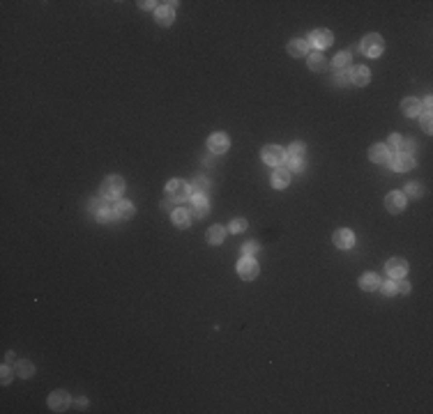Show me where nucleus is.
<instances>
[{
    "instance_id": "393cba45",
    "label": "nucleus",
    "mask_w": 433,
    "mask_h": 414,
    "mask_svg": "<svg viewBox=\"0 0 433 414\" xmlns=\"http://www.w3.org/2000/svg\"><path fill=\"white\" fill-rule=\"evenodd\" d=\"M208 186H210V182L205 177H196L194 182L189 184V189H191V196H205L208 194Z\"/></svg>"
},
{
    "instance_id": "c756f323",
    "label": "nucleus",
    "mask_w": 433,
    "mask_h": 414,
    "mask_svg": "<svg viewBox=\"0 0 433 414\" xmlns=\"http://www.w3.org/2000/svg\"><path fill=\"white\" fill-rule=\"evenodd\" d=\"M332 65H334V69H344V67H348V65H350V53H348V51H341V53H339V55L334 58V62H332Z\"/></svg>"
},
{
    "instance_id": "9d476101",
    "label": "nucleus",
    "mask_w": 433,
    "mask_h": 414,
    "mask_svg": "<svg viewBox=\"0 0 433 414\" xmlns=\"http://www.w3.org/2000/svg\"><path fill=\"white\" fill-rule=\"evenodd\" d=\"M71 403V398L67 391H53L51 396H49V407L53 410V412H62V410H67Z\"/></svg>"
},
{
    "instance_id": "4468645a",
    "label": "nucleus",
    "mask_w": 433,
    "mask_h": 414,
    "mask_svg": "<svg viewBox=\"0 0 433 414\" xmlns=\"http://www.w3.org/2000/svg\"><path fill=\"white\" fill-rule=\"evenodd\" d=\"M413 166H415V159L413 157H401V154L389 157V168L397 170V173H406V170H410Z\"/></svg>"
},
{
    "instance_id": "f704fd0d",
    "label": "nucleus",
    "mask_w": 433,
    "mask_h": 414,
    "mask_svg": "<svg viewBox=\"0 0 433 414\" xmlns=\"http://www.w3.org/2000/svg\"><path fill=\"white\" fill-rule=\"evenodd\" d=\"M258 253V244L256 242H247L242 244V258H254Z\"/></svg>"
},
{
    "instance_id": "bb28decb",
    "label": "nucleus",
    "mask_w": 433,
    "mask_h": 414,
    "mask_svg": "<svg viewBox=\"0 0 433 414\" xmlns=\"http://www.w3.org/2000/svg\"><path fill=\"white\" fill-rule=\"evenodd\" d=\"M325 67H327L325 55H323V53H311V55H309V69H313V71H323Z\"/></svg>"
},
{
    "instance_id": "2f4dec72",
    "label": "nucleus",
    "mask_w": 433,
    "mask_h": 414,
    "mask_svg": "<svg viewBox=\"0 0 433 414\" xmlns=\"http://www.w3.org/2000/svg\"><path fill=\"white\" fill-rule=\"evenodd\" d=\"M378 288L382 290L385 297H394V295H397V281H382Z\"/></svg>"
},
{
    "instance_id": "5701e85b",
    "label": "nucleus",
    "mask_w": 433,
    "mask_h": 414,
    "mask_svg": "<svg viewBox=\"0 0 433 414\" xmlns=\"http://www.w3.org/2000/svg\"><path fill=\"white\" fill-rule=\"evenodd\" d=\"M14 373H17L18 378H33V375H35V366H33V362H26V359H21V362L17 364V370H14Z\"/></svg>"
},
{
    "instance_id": "20e7f679",
    "label": "nucleus",
    "mask_w": 433,
    "mask_h": 414,
    "mask_svg": "<svg viewBox=\"0 0 433 414\" xmlns=\"http://www.w3.org/2000/svg\"><path fill=\"white\" fill-rule=\"evenodd\" d=\"M332 42H334V35L329 30H325V28H318V30H311L309 33V46H316L318 51L329 49Z\"/></svg>"
},
{
    "instance_id": "1a4fd4ad",
    "label": "nucleus",
    "mask_w": 433,
    "mask_h": 414,
    "mask_svg": "<svg viewBox=\"0 0 433 414\" xmlns=\"http://www.w3.org/2000/svg\"><path fill=\"white\" fill-rule=\"evenodd\" d=\"M385 207H387V212H392V214H401V212L406 210V196L401 194V191H392V194H387V198H385Z\"/></svg>"
},
{
    "instance_id": "37998d69",
    "label": "nucleus",
    "mask_w": 433,
    "mask_h": 414,
    "mask_svg": "<svg viewBox=\"0 0 433 414\" xmlns=\"http://www.w3.org/2000/svg\"><path fill=\"white\" fill-rule=\"evenodd\" d=\"M422 127H424L426 133H431V115H424V122H422Z\"/></svg>"
},
{
    "instance_id": "6e6552de",
    "label": "nucleus",
    "mask_w": 433,
    "mask_h": 414,
    "mask_svg": "<svg viewBox=\"0 0 433 414\" xmlns=\"http://www.w3.org/2000/svg\"><path fill=\"white\" fill-rule=\"evenodd\" d=\"M228 145H230V141H228V136H226L224 132H217V133H212V136L208 138V148H210L212 154H224V152L228 150Z\"/></svg>"
},
{
    "instance_id": "0eeeda50",
    "label": "nucleus",
    "mask_w": 433,
    "mask_h": 414,
    "mask_svg": "<svg viewBox=\"0 0 433 414\" xmlns=\"http://www.w3.org/2000/svg\"><path fill=\"white\" fill-rule=\"evenodd\" d=\"M385 272H387L389 279H403L408 274V263L403 258H389L387 265H385Z\"/></svg>"
},
{
    "instance_id": "ea45409f",
    "label": "nucleus",
    "mask_w": 433,
    "mask_h": 414,
    "mask_svg": "<svg viewBox=\"0 0 433 414\" xmlns=\"http://www.w3.org/2000/svg\"><path fill=\"white\" fill-rule=\"evenodd\" d=\"M12 382V370H9V364L2 366V384H9Z\"/></svg>"
},
{
    "instance_id": "2eb2a0df",
    "label": "nucleus",
    "mask_w": 433,
    "mask_h": 414,
    "mask_svg": "<svg viewBox=\"0 0 433 414\" xmlns=\"http://www.w3.org/2000/svg\"><path fill=\"white\" fill-rule=\"evenodd\" d=\"M369 81H371V71L366 69L364 65H357V67L350 69V83H355V85H366Z\"/></svg>"
},
{
    "instance_id": "f03ea898",
    "label": "nucleus",
    "mask_w": 433,
    "mask_h": 414,
    "mask_svg": "<svg viewBox=\"0 0 433 414\" xmlns=\"http://www.w3.org/2000/svg\"><path fill=\"white\" fill-rule=\"evenodd\" d=\"M166 196L171 200H175V203H182V200H187L191 196V189H189L185 180H171L166 184Z\"/></svg>"
},
{
    "instance_id": "c9c22d12",
    "label": "nucleus",
    "mask_w": 433,
    "mask_h": 414,
    "mask_svg": "<svg viewBox=\"0 0 433 414\" xmlns=\"http://www.w3.org/2000/svg\"><path fill=\"white\" fill-rule=\"evenodd\" d=\"M403 196H408V198H419V196H422V186L417 184V182H410V184H406V194Z\"/></svg>"
},
{
    "instance_id": "79ce46f5",
    "label": "nucleus",
    "mask_w": 433,
    "mask_h": 414,
    "mask_svg": "<svg viewBox=\"0 0 433 414\" xmlns=\"http://www.w3.org/2000/svg\"><path fill=\"white\" fill-rule=\"evenodd\" d=\"M431 108H433V99H431V97H426V99H424V104H422V111H424L426 115H431Z\"/></svg>"
},
{
    "instance_id": "39448f33",
    "label": "nucleus",
    "mask_w": 433,
    "mask_h": 414,
    "mask_svg": "<svg viewBox=\"0 0 433 414\" xmlns=\"http://www.w3.org/2000/svg\"><path fill=\"white\" fill-rule=\"evenodd\" d=\"M258 263L254 260V258H242L238 263V274H240V279L242 281H254L258 276Z\"/></svg>"
},
{
    "instance_id": "473e14b6",
    "label": "nucleus",
    "mask_w": 433,
    "mask_h": 414,
    "mask_svg": "<svg viewBox=\"0 0 433 414\" xmlns=\"http://www.w3.org/2000/svg\"><path fill=\"white\" fill-rule=\"evenodd\" d=\"M102 207H106V198H90L88 200V212L97 214Z\"/></svg>"
},
{
    "instance_id": "423d86ee",
    "label": "nucleus",
    "mask_w": 433,
    "mask_h": 414,
    "mask_svg": "<svg viewBox=\"0 0 433 414\" xmlns=\"http://www.w3.org/2000/svg\"><path fill=\"white\" fill-rule=\"evenodd\" d=\"M283 159H286V150L279 145H265L263 148V161L267 166H281Z\"/></svg>"
},
{
    "instance_id": "4be33fe9",
    "label": "nucleus",
    "mask_w": 433,
    "mask_h": 414,
    "mask_svg": "<svg viewBox=\"0 0 433 414\" xmlns=\"http://www.w3.org/2000/svg\"><path fill=\"white\" fill-rule=\"evenodd\" d=\"M191 207H194V214L201 219L208 214V198L205 196H191Z\"/></svg>"
},
{
    "instance_id": "b1692460",
    "label": "nucleus",
    "mask_w": 433,
    "mask_h": 414,
    "mask_svg": "<svg viewBox=\"0 0 433 414\" xmlns=\"http://www.w3.org/2000/svg\"><path fill=\"white\" fill-rule=\"evenodd\" d=\"M304 152H307V145L302 141H295L291 143V148L286 150V157L288 159H304Z\"/></svg>"
},
{
    "instance_id": "a878e982",
    "label": "nucleus",
    "mask_w": 433,
    "mask_h": 414,
    "mask_svg": "<svg viewBox=\"0 0 433 414\" xmlns=\"http://www.w3.org/2000/svg\"><path fill=\"white\" fill-rule=\"evenodd\" d=\"M171 216H173V223H175L177 228H187V226H189V212H187L185 207H177Z\"/></svg>"
},
{
    "instance_id": "c03bdc74",
    "label": "nucleus",
    "mask_w": 433,
    "mask_h": 414,
    "mask_svg": "<svg viewBox=\"0 0 433 414\" xmlns=\"http://www.w3.org/2000/svg\"><path fill=\"white\" fill-rule=\"evenodd\" d=\"M139 5H141V9H152L157 2H150V0H148V2H139Z\"/></svg>"
},
{
    "instance_id": "e433bc0d",
    "label": "nucleus",
    "mask_w": 433,
    "mask_h": 414,
    "mask_svg": "<svg viewBox=\"0 0 433 414\" xmlns=\"http://www.w3.org/2000/svg\"><path fill=\"white\" fill-rule=\"evenodd\" d=\"M288 170H295V173L304 170V159H291L288 161Z\"/></svg>"
},
{
    "instance_id": "412c9836",
    "label": "nucleus",
    "mask_w": 433,
    "mask_h": 414,
    "mask_svg": "<svg viewBox=\"0 0 433 414\" xmlns=\"http://www.w3.org/2000/svg\"><path fill=\"white\" fill-rule=\"evenodd\" d=\"M378 285H380V276H378V274H373V272L364 274L362 279H360V288H362V290H366V292L378 290Z\"/></svg>"
},
{
    "instance_id": "dca6fc26",
    "label": "nucleus",
    "mask_w": 433,
    "mask_h": 414,
    "mask_svg": "<svg viewBox=\"0 0 433 414\" xmlns=\"http://www.w3.org/2000/svg\"><path fill=\"white\" fill-rule=\"evenodd\" d=\"M291 184V170L288 168H279L272 173V189H286Z\"/></svg>"
},
{
    "instance_id": "9b49d317",
    "label": "nucleus",
    "mask_w": 433,
    "mask_h": 414,
    "mask_svg": "<svg viewBox=\"0 0 433 414\" xmlns=\"http://www.w3.org/2000/svg\"><path fill=\"white\" fill-rule=\"evenodd\" d=\"M332 242L336 244V248H350L355 244V235H353V230H348V228H341V230H336L334 232V237H332Z\"/></svg>"
},
{
    "instance_id": "c85d7f7f",
    "label": "nucleus",
    "mask_w": 433,
    "mask_h": 414,
    "mask_svg": "<svg viewBox=\"0 0 433 414\" xmlns=\"http://www.w3.org/2000/svg\"><path fill=\"white\" fill-rule=\"evenodd\" d=\"M95 216H97V221L99 223H111V221L115 219V214H113V207H102V210L97 212V214H95Z\"/></svg>"
},
{
    "instance_id": "7ed1b4c3",
    "label": "nucleus",
    "mask_w": 433,
    "mask_h": 414,
    "mask_svg": "<svg viewBox=\"0 0 433 414\" xmlns=\"http://www.w3.org/2000/svg\"><path fill=\"white\" fill-rule=\"evenodd\" d=\"M382 49H385V42H382V37L376 35V33H371V35H366L362 39V53L369 55V58L382 55Z\"/></svg>"
},
{
    "instance_id": "72a5a7b5",
    "label": "nucleus",
    "mask_w": 433,
    "mask_h": 414,
    "mask_svg": "<svg viewBox=\"0 0 433 414\" xmlns=\"http://www.w3.org/2000/svg\"><path fill=\"white\" fill-rule=\"evenodd\" d=\"M228 230L230 232H244L247 230V219H233L228 223Z\"/></svg>"
},
{
    "instance_id": "cd10ccee",
    "label": "nucleus",
    "mask_w": 433,
    "mask_h": 414,
    "mask_svg": "<svg viewBox=\"0 0 433 414\" xmlns=\"http://www.w3.org/2000/svg\"><path fill=\"white\" fill-rule=\"evenodd\" d=\"M401 136H398V133H392V136H389V141H387V145H385V148H387L389 150V154H392V157H397L398 154V150H401Z\"/></svg>"
},
{
    "instance_id": "f257e3e1",
    "label": "nucleus",
    "mask_w": 433,
    "mask_h": 414,
    "mask_svg": "<svg viewBox=\"0 0 433 414\" xmlns=\"http://www.w3.org/2000/svg\"><path fill=\"white\" fill-rule=\"evenodd\" d=\"M124 194V180L120 175H108L104 182H102V196L104 198H120Z\"/></svg>"
},
{
    "instance_id": "a211bd4d",
    "label": "nucleus",
    "mask_w": 433,
    "mask_h": 414,
    "mask_svg": "<svg viewBox=\"0 0 433 414\" xmlns=\"http://www.w3.org/2000/svg\"><path fill=\"white\" fill-rule=\"evenodd\" d=\"M113 214H115V219H132L134 216V205L129 203V200H118V203L113 205Z\"/></svg>"
},
{
    "instance_id": "f3484780",
    "label": "nucleus",
    "mask_w": 433,
    "mask_h": 414,
    "mask_svg": "<svg viewBox=\"0 0 433 414\" xmlns=\"http://www.w3.org/2000/svg\"><path fill=\"white\" fill-rule=\"evenodd\" d=\"M286 51L291 53L293 58H304V55L309 53V42H304V39H293V42H288Z\"/></svg>"
},
{
    "instance_id": "4c0bfd02",
    "label": "nucleus",
    "mask_w": 433,
    "mask_h": 414,
    "mask_svg": "<svg viewBox=\"0 0 433 414\" xmlns=\"http://www.w3.org/2000/svg\"><path fill=\"white\" fill-rule=\"evenodd\" d=\"M161 210H166V212H171V214H173V212L177 210V207H175V200H171V198L166 196V198L161 200Z\"/></svg>"
},
{
    "instance_id": "ddd939ff",
    "label": "nucleus",
    "mask_w": 433,
    "mask_h": 414,
    "mask_svg": "<svg viewBox=\"0 0 433 414\" xmlns=\"http://www.w3.org/2000/svg\"><path fill=\"white\" fill-rule=\"evenodd\" d=\"M389 157H392V154H389V150L382 143H376V145L369 148V159H371L373 164H387Z\"/></svg>"
},
{
    "instance_id": "7c9ffc66",
    "label": "nucleus",
    "mask_w": 433,
    "mask_h": 414,
    "mask_svg": "<svg viewBox=\"0 0 433 414\" xmlns=\"http://www.w3.org/2000/svg\"><path fill=\"white\" fill-rule=\"evenodd\" d=\"M415 152H417V143L415 141H403V143H401V150H398L401 157H413Z\"/></svg>"
},
{
    "instance_id": "a18cd8bd",
    "label": "nucleus",
    "mask_w": 433,
    "mask_h": 414,
    "mask_svg": "<svg viewBox=\"0 0 433 414\" xmlns=\"http://www.w3.org/2000/svg\"><path fill=\"white\" fill-rule=\"evenodd\" d=\"M12 359H14V352H7V354H5V364H9Z\"/></svg>"
},
{
    "instance_id": "a19ab883",
    "label": "nucleus",
    "mask_w": 433,
    "mask_h": 414,
    "mask_svg": "<svg viewBox=\"0 0 433 414\" xmlns=\"http://www.w3.org/2000/svg\"><path fill=\"white\" fill-rule=\"evenodd\" d=\"M397 292H403V295H408V292H410V283H408V281H401V279H398Z\"/></svg>"
},
{
    "instance_id": "aec40b11",
    "label": "nucleus",
    "mask_w": 433,
    "mask_h": 414,
    "mask_svg": "<svg viewBox=\"0 0 433 414\" xmlns=\"http://www.w3.org/2000/svg\"><path fill=\"white\" fill-rule=\"evenodd\" d=\"M224 237H226V228H224V226H210L208 235H205L208 244H212V247L221 244V242H224Z\"/></svg>"
},
{
    "instance_id": "6ab92c4d",
    "label": "nucleus",
    "mask_w": 433,
    "mask_h": 414,
    "mask_svg": "<svg viewBox=\"0 0 433 414\" xmlns=\"http://www.w3.org/2000/svg\"><path fill=\"white\" fill-rule=\"evenodd\" d=\"M155 17L159 21V26H171L173 18H175V9L168 7V5H161V7L155 9Z\"/></svg>"
},
{
    "instance_id": "58836bf2",
    "label": "nucleus",
    "mask_w": 433,
    "mask_h": 414,
    "mask_svg": "<svg viewBox=\"0 0 433 414\" xmlns=\"http://www.w3.org/2000/svg\"><path fill=\"white\" fill-rule=\"evenodd\" d=\"M336 79H339V83H350V69H339V74H336Z\"/></svg>"
},
{
    "instance_id": "f8f14e48",
    "label": "nucleus",
    "mask_w": 433,
    "mask_h": 414,
    "mask_svg": "<svg viewBox=\"0 0 433 414\" xmlns=\"http://www.w3.org/2000/svg\"><path fill=\"white\" fill-rule=\"evenodd\" d=\"M401 111H403V115H408V117H419V115H422V101L415 97H406L401 101Z\"/></svg>"
}]
</instances>
